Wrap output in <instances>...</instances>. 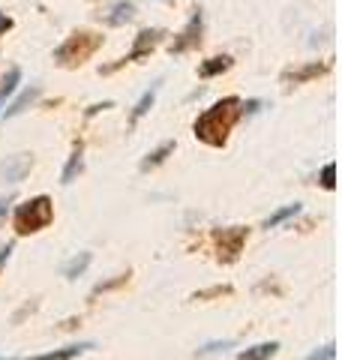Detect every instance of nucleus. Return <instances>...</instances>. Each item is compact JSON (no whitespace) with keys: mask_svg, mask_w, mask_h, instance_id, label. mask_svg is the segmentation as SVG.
<instances>
[{"mask_svg":"<svg viewBox=\"0 0 342 360\" xmlns=\"http://www.w3.org/2000/svg\"><path fill=\"white\" fill-rule=\"evenodd\" d=\"M90 262H94V255H90V252H78L72 262L63 264V276H66V279H78V276H82L84 270L90 267Z\"/></svg>","mask_w":342,"mask_h":360,"instance_id":"17","label":"nucleus"},{"mask_svg":"<svg viewBox=\"0 0 342 360\" xmlns=\"http://www.w3.org/2000/svg\"><path fill=\"white\" fill-rule=\"evenodd\" d=\"M228 348H234V340H225V342H208L198 348V357H210V354H220V352H228Z\"/></svg>","mask_w":342,"mask_h":360,"instance_id":"21","label":"nucleus"},{"mask_svg":"<svg viewBox=\"0 0 342 360\" xmlns=\"http://www.w3.org/2000/svg\"><path fill=\"white\" fill-rule=\"evenodd\" d=\"M159 87H163V82H153V84H151V87H147L144 94H141V99H139V103L132 105V115H129V127H135V123H139V120H141V117L147 115V111L153 108V103H156V94H159Z\"/></svg>","mask_w":342,"mask_h":360,"instance_id":"12","label":"nucleus"},{"mask_svg":"<svg viewBox=\"0 0 342 360\" xmlns=\"http://www.w3.org/2000/svg\"><path fill=\"white\" fill-rule=\"evenodd\" d=\"M0 360H6V357H0Z\"/></svg>","mask_w":342,"mask_h":360,"instance_id":"30","label":"nucleus"},{"mask_svg":"<svg viewBox=\"0 0 342 360\" xmlns=\"http://www.w3.org/2000/svg\"><path fill=\"white\" fill-rule=\"evenodd\" d=\"M168 4H175V0H168Z\"/></svg>","mask_w":342,"mask_h":360,"instance_id":"29","label":"nucleus"},{"mask_svg":"<svg viewBox=\"0 0 342 360\" xmlns=\"http://www.w3.org/2000/svg\"><path fill=\"white\" fill-rule=\"evenodd\" d=\"M6 30H13V18H9L6 13H0V37H4Z\"/></svg>","mask_w":342,"mask_h":360,"instance_id":"28","label":"nucleus"},{"mask_svg":"<svg viewBox=\"0 0 342 360\" xmlns=\"http://www.w3.org/2000/svg\"><path fill=\"white\" fill-rule=\"evenodd\" d=\"M129 270H127V274H118V276H114V279H108V283H99L96 288H94V297H99V295H106V291H114V288H120V285H127L129 283Z\"/></svg>","mask_w":342,"mask_h":360,"instance_id":"20","label":"nucleus"},{"mask_svg":"<svg viewBox=\"0 0 342 360\" xmlns=\"http://www.w3.org/2000/svg\"><path fill=\"white\" fill-rule=\"evenodd\" d=\"M9 205H13V195H0V229H4V222H6Z\"/></svg>","mask_w":342,"mask_h":360,"instance_id":"26","label":"nucleus"},{"mask_svg":"<svg viewBox=\"0 0 342 360\" xmlns=\"http://www.w3.org/2000/svg\"><path fill=\"white\" fill-rule=\"evenodd\" d=\"M232 66H234V58H228V54H216V58H208V60L198 63V75L201 78H216V75L228 72Z\"/></svg>","mask_w":342,"mask_h":360,"instance_id":"13","label":"nucleus"},{"mask_svg":"<svg viewBox=\"0 0 342 360\" xmlns=\"http://www.w3.org/2000/svg\"><path fill=\"white\" fill-rule=\"evenodd\" d=\"M330 72V60H310V63H303V66H294V70H285L279 75V82L282 84H306V82H312V78H322Z\"/></svg>","mask_w":342,"mask_h":360,"instance_id":"7","label":"nucleus"},{"mask_svg":"<svg viewBox=\"0 0 342 360\" xmlns=\"http://www.w3.org/2000/svg\"><path fill=\"white\" fill-rule=\"evenodd\" d=\"M94 342H75V345H66V348H54V352H45V354H33V357H18V360H75L82 357L84 352H94Z\"/></svg>","mask_w":342,"mask_h":360,"instance_id":"10","label":"nucleus"},{"mask_svg":"<svg viewBox=\"0 0 342 360\" xmlns=\"http://www.w3.org/2000/svg\"><path fill=\"white\" fill-rule=\"evenodd\" d=\"M243 117V99L241 96H222L210 108H204L192 123V135L208 144V148H225L234 123Z\"/></svg>","mask_w":342,"mask_h":360,"instance_id":"1","label":"nucleus"},{"mask_svg":"<svg viewBox=\"0 0 342 360\" xmlns=\"http://www.w3.org/2000/svg\"><path fill=\"white\" fill-rule=\"evenodd\" d=\"M33 168V156L30 153H15V156H6V162L0 165V172L9 184H18V180H25V174H30Z\"/></svg>","mask_w":342,"mask_h":360,"instance_id":"8","label":"nucleus"},{"mask_svg":"<svg viewBox=\"0 0 342 360\" xmlns=\"http://www.w3.org/2000/svg\"><path fill=\"white\" fill-rule=\"evenodd\" d=\"M108 108H114V103H111V99H106V103H96V105H90V108H87V117L99 115V111H108Z\"/></svg>","mask_w":342,"mask_h":360,"instance_id":"27","label":"nucleus"},{"mask_svg":"<svg viewBox=\"0 0 342 360\" xmlns=\"http://www.w3.org/2000/svg\"><path fill=\"white\" fill-rule=\"evenodd\" d=\"M165 39V30L163 27H144L139 30V37H135L132 42V49L127 51V58H120V60H114L108 66H99V75H111V72H118L120 66H127V63H141L144 58H151V54L156 51V45Z\"/></svg>","mask_w":342,"mask_h":360,"instance_id":"4","label":"nucleus"},{"mask_svg":"<svg viewBox=\"0 0 342 360\" xmlns=\"http://www.w3.org/2000/svg\"><path fill=\"white\" fill-rule=\"evenodd\" d=\"M222 295H232V285H216V288H208V291H198L196 300H208V297H222Z\"/></svg>","mask_w":342,"mask_h":360,"instance_id":"24","label":"nucleus"},{"mask_svg":"<svg viewBox=\"0 0 342 360\" xmlns=\"http://www.w3.org/2000/svg\"><path fill=\"white\" fill-rule=\"evenodd\" d=\"M18 82H21V70H18V66H9V72L4 75V82H0V108H4L6 99L15 94Z\"/></svg>","mask_w":342,"mask_h":360,"instance_id":"18","label":"nucleus"},{"mask_svg":"<svg viewBox=\"0 0 342 360\" xmlns=\"http://www.w3.org/2000/svg\"><path fill=\"white\" fill-rule=\"evenodd\" d=\"M132 18H135V4L132 0H118V4L108 6L106 13H102V21H106L108 27H123V25H129Z\"/></svg>","mask_w":342,"mask_h":360,"instance_id":"9","label":"nucleus"},{"mask_svg":"<svg viewBox=\"0 0 342 360\" xmlns=\"http://www.w3.org/2000/svg\"><path fill=\"white\" fill-rule=\"evenodd\" d=\"M334 357H336V345H334V342H327V345L318 348V352L306 354V357H300V360H334Z\"/></svg>","mask_w":342,"mask_h":360,"instance_id":"22","label":"nucleus"},{"mask_svg":"<svg viewBox=\"0 0 342 360\" xmlns=\"http://www.w3.org/2000/svg\"><path fill=\"white\" fill-rule=\"evenodd\" d=\"M39 94H42V90H39V84H33V87H27L25 90V94H21L18 99H15V103L13 105H9L6 111H4V117H18L21 115V111H27L33 103H37V99H39Z\"/></svg>","mask_w":342,"mask_h":360,"instance_id":"14","label":"nucleus"},{"mask_svg":"<svg viewBox=\"0 0 342 360\" xmlns=\"http://www.w3.org/2000/svg\"><path fill=\"white\" fill-rule=\"evenodd\" d=\"M201 33H204V13L201 9H196L192 13V18L186 21V27L177 33L175 42L168 45V51H171V58H177V54H186L192 49H198L201 45Z\"/></svg>","mask_w":342,"mask_h":360,"instance_id":"6","label":"nucleus"},{"mask_svg":"<svg viewBox=\"0 0 342 360\" xmlns=\"http://www.w3.org/2000/svg\"><path fill=\"white\" fill-rule=\"evenodd\" d=\"M13 252H15V243H6V246H0V276H4V267H6V262L13 258Z\"/></svg>","mask_w":342,"mask_h":360,"instance_id":"25","label":"nucleus"},{"mask_svg":"<svg viewBox=\"0 0 342 360\" xmlns=\"http://www.w3.org/2000/svg\"><path fill=\"white\" fill-rule=\"evenodd\" d=\"M175 148H177V144H175V141H163V144H159V148H156V150H151V153H147V156H144V160H141V172H151V168H156V165H163V162L168 160V156H171V153H175Z\"/></svg>","mask_w":342,"mask_h":360,"instance_id":"15","label":"nucleus"},{"mask_svg":"<svg viewBox=\"0 0 342 360\" xmlns=\"http://www.w3.org/2000/svg\"><path fill=\"white\" fill-rule=\"evenodd\" d=\"M277 352H279V342H258L237 354V360H270V357H277Z\"/></svg>","mask_w":342,"mask_h":360,"instance_id":"16","label":"nucleus"},{"mask_svg":"<svg viewBox=\"0 0 342 360\" xmlns=\"http://www.w3.org/2000/svg\"><path fill=\"white\" fill-rule=\"evenodd\" d=\"M322 186L324 189H336V165L334 162H327L322 168Z\"/></svg>","mask_w":342,"mask_h":360,"instance_id":"23","label":"nucleus"},{"mask_svg":"<svg viewBox=\"0 0 342 360\" xmlns=\"http://www.w3.org/2000/svg\"><path fill=\"white\" fill-rule=\"evenodd\" d=\"M82 168H84V144L78 141L75 150L70 153V160H66V165H63V172H61V184H63V186L75 184L78 174H82Z\"/></svg>","mask_w":342,"mask_h":360,"instance_id":"11","label":"nucleus"},{"mask_svg":"<svg viewBox=\"0 0 342 360\" xmlns=\"http://www.w3.org/2000/svg\"><path fill=\"white\" fill-rule=\"evenodd\" d=\"M300 213V205H285L279 207L277 213H270V217L265 219V229H277V225H282L285 219H291V217H298Z\"/></svg>","mask_w":342,"mask_h":360,"instance_id":"19","label":"nucleus"},{"mask_svg":"<svg viewBox=\"0 0 342 360\" xmlns=\"http://www.w3.org/2000/svg\"><path fill=\"white\" fill-rule=\"evenodd\" d=\"M246 238H249V229H243V225H232V229H216V231H213L216 258H220L222 264H234L237 258H241V252H243Z\"/></svg>","mask_w":342,"mask_h":360,"instance_id":"5","label":"nucleus"},{"mask_svg":"<svg viewBox=\"0 0 342 360\" xmlns=\"http://www.w3.org/2000/svg\"><path fill=\"white\" fill-rule=\"evenodd\" d=\"M54 219V201L49 195H33L25 205H18L13 213V229L18 238H27V234H37L42 229H49Z\"/></svg>","mask_w":342,"mask_h":360,"instance_id":"3","label":"nucleus"},{"mask_svg":"<svg viewBox=\"0 0 342 360\" xmlns=\"http://www.w3.org/2000/svg\"><path fill=\"white\" fill-rule=\"evenodd\" d=\"M99 49H102V33H96V30H75L54 49V63L63 66V70H75V66H82L84 60L94 58Z\"/></svg>","mask_w":342,"mask_h":360,"instance_id":"2","label":"nucleus"}]
</instances>
